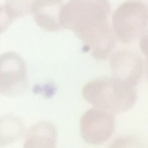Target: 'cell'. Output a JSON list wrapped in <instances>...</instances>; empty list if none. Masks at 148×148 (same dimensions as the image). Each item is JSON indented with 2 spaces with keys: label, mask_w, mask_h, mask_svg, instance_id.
I'll use <instances>...</instances> for the list:
<instances>
[{
  "label": "cell",
  "mask_w": 148,
  "mask_h": 148,
  "mask_svg": "<svg viewBox=\"0 0 148 148\" xmlns=\"http://www.w3.org/2000/svg\"><path fill=\"white\" fill-rule=\"evenodd\" d=\"M29 86L26 62L17 52L8 51L0 55V94L18 97Z\"/></svg>",
  "instance_id": "4"
},
{
  "label": "cell",
  "mask_w": 148,
  "mask_h": 148,
  "mask_svg": "<svg viewBox=\"0 0 148 148\" xmlns=\"http://www.w3.org/2000/svg\"><path fill=\"white\" fill-rule=\"evenodd\" d=\"M64 0H30V12L39 27L46 31L62 30L60 23V10Z\"/></svg>",
  "instance_id": "7"
},
{
  "label": "cell",
  "mask_w": 148,
  "mask_h": 148,
  "mask_svg": "<svg viewBox=\"0 0 148 148\" xmlns=\"http://www.w3.org/2000/svg\"><path fill=\"white\" fill-rule=\"evenodd\" d=\"M13 21L14 20L10 17V14L8 13V10L5 9L4 5H0V34L7 31V29L9 27Z\"/></svg>",
  "instance_id": "12"
},
{
  "label": "cell",
  "mask_w": 148,
  "mask_h": 148,
  "mask_svg": "<svg viewBox=\"0 0 148 148\" xmlns=\"http://www.w3.org/2000/svg\"><path fill=\"white\" fill-rule=\"evenodd\" d=\"M116 129L114 114L105 110L91 108L86 110L81 117L79 130L81 136L86 143L100 146L112 138Z\"/></svg>",
  "instance_id": "5"
},
{
  "label": "cell",
  "mask_w": 148,
  "mask_h": 148,
  "mask_svg": "<svg viewBox=\"0 0 148 148\" xmlns=\"http://www.w3.org/2000/svg\"><path fill=\"white\" fill-rule=\"evenodd\" d=\"M22 148H56L57 129L49 121H40L25 131Z\"/></svg>",
  "instance_id": "8"
},
{
  "label": "cell",
  "mask_w": 148,
  "mask_h": 148,
  "mask_svg": "<svg viewBox=\"0 0 148 148\" xmlns=\"http://www.w3.org/2000/svg\"><path fill=\"white\" fill-rule=\"evenodd\" d=\"M25 123L20 117L7 114L0 117V148L18 142L25 134Z\"/></svg>",
  "instance_id": "9"
},
{
  "label": "cell",
  "mask_w": 148,
  "mask_h": 148,
  "mask_svg": "<svg viewBox=\"0 0 148 148\" xmlns=\"http://www.w3.org/2000/svg\"><path fill=\"white\" fill-rule=\"evenodd\" d=\"M109 148H143V146H142L140 140L138 138L131 135H126V136L117 138L109 146Z\"/></svg>",
  "instance_id": "11"
},
{
  "label": "cell",
  "mask_w": 148,
  "mask_h": 148,
  "mask_svg": "<svg viewBox=\"0 0 148 148\" xmlns=\"http://www.w3.org/2000/svg\"><path fill=\"white\" fill-rule=\"evenodd\" d=\"M82 96L94 108L112 114L129 112L138 97L135 87L113 77H100L87 82L82 88Z\"/></svg>",
  "instance_id": "2"
},
{
  "label": "cell",
  "mask_w": 148,
  "mask_h": 148,
  "mask_svg": "<svg viewBox=\"0 0 148 148\" xmlns=\"http://www.w3.org/2000/svg\"><path fill=\"white\" fill-rule=\"evenodd\" d=\"M109 65L113 78L135 87L140 83L144 73L143 59L131 51H118L109 56Z\"/></svg>",
  "instance_id": "6"
},
{
  "label": "cell",
  "mask_w": 148,
  "mask_h": 148,
  "mask_svg": "<svg viewBox=\"0 0 148 148\" xmlns=\"http://www.w3.org/2000/svg\"><path fill=\"white\" fill-rule=\"evenodd\" d=\"M109 14V0H68L60 10V23L81 39L94 59L105 60L117 43Z\"/></svg>",
  "instance_id": "1"
},
{
  "label": "cell",
  "mask_w": 148,
  "mask_h": 148,
  "mask_svg": "<svg viewBox=\"0 0 148 148\" xmlns=\"http://www.w3.org/2000/svg\"><path fill=\"white\" fill-rule=\"evenodd\" d=\"M5 9L13 20L29 14L30 12V0H4Z\"/></svg>",
  "instance_id": "10"
},
{
  "label": "cell",
  "mask_w": 148,
  "mask_h": 148,
  "mask_svg": "<svg viewBox=\"0 0 148 148\" xmlns=\"http://www.w3.org/2000/svg\"><path fill=\"white\" fill-rule=\"evenodd\" d=\"M148 8L142 0H126L117 7L110 20L116 39L123 44H133L146 36Z\"/></svg>",
  "instance_id": "3"
}]
</instances>
